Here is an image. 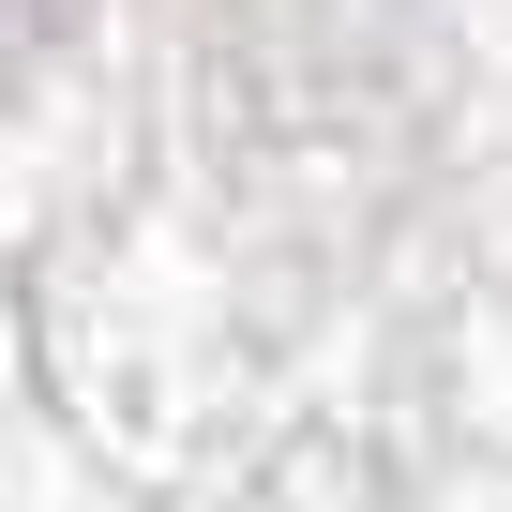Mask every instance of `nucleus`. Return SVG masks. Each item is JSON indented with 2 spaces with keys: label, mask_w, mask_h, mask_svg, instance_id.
I'll return each instance as SVG.
<instances>
[{
  "label": "nucleus",
  "mask_w": 512,
  "mask_h": 512,
  "mask_svg": "<svg viewBox=\"0 0 512 512\" xmlns=\"http://www.w3.org/2000/svg\"><path fill=\"white\" fill-rule=\"evenodd\" d=\"M0 16H16V0H0Z\"/></svg>",
  "instance_id": "nucleus-1"
}]
</instances>
